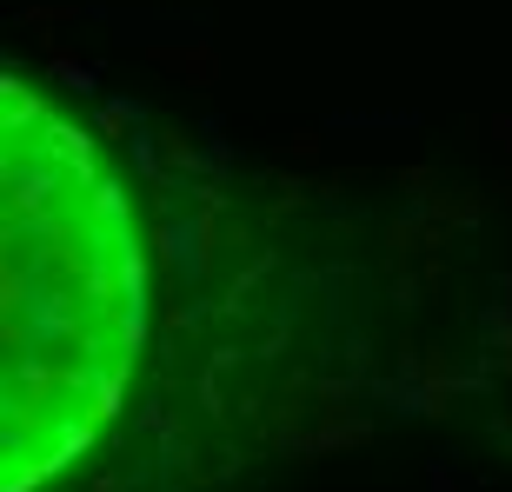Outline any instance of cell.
<instances>
[{"label": "cell", "mask_w": 512, "mask_h": 492, "mask_svg": "<svg viewBox=\"0 0 512 492\" xmlns=\"http://www.w3.org/2000/svg\"><path fill=\"white\" fill-rule=\"evenodd\" d=\"M153 140H160V160H167L173 173H187V180H200V167H207V153H200V147L187 140V127H160Z\"/></svg>", "instance_id": "3957f363"}, {"label": "cell", "mask_w": 512, "mask_h": 492, "mask_svg": "<svg viewBox=\"0 0 512 492\" xmlns=\"http://www.w3.org/2000/svg\"><path fill=\"white\" fill-rule=\"evenodd\" d=\"M94 492H120V479H114V473H107V479H94Z\"/></svg>", "instance_id": "e0dca14e"}, {"label": "cell", "mask_w": 512, "mask_h": 492, "mask_svg": "<svg viewBox=\"0 0 512 492\" xmlns=\"http://www.w3.org/2000/svg\"><path fill=\"white\" fill-rule=\"evenodd\" d=\"M114 266H120V286H127V300H133V306H147V253H140L127 233L114 240Z\"/></svg>", "instance_id": "5b68a950"}, {"label": "cell", "mask_w": 512, "mask_h": 492, "mask_svg": "<svg viewBox=\"0 0 512 492\" xmlns=\"http://www.w3.org/2000/svg\"><path fill=\"white\" fill-rule=\"evenodd\" d=\"M413 253H426V213H419V207L406 213V220H393V227H386V266H393V273L413 260Z\"/></svg>", "instance_id": "7a4b0ae2"}, {"label": "cell", "mask_w": 512, "mask_h": 492, "mask_svg": "<svg viewBox=\"0 0 512 492\" xmlns=\"http://www.w3.org/2000/svg\"><path fill=\"white\" fill-rule=\"evenodd\" d=\"M266 273H273V253H260V260H253L247 273H240V280L227 286V300H220V306H227V313H247V293H253V286L266 280Z\"/></svg>", "instance_id": "8fae6325"}, {"label": "cell", "mask_w": 512, "mask_h": 492, "mask_svg": "<svg viewBox=\"0 0 512 492\" xmlns=\"http://www.w3.org/2000/svg\"><path fill=\"white\" fill-rule=\"evenodd\" d=\"M87 213H94L100 227H120V213H127V200H120L114 180H100V187H87Z\"/></svg>", "instance_id": "30bf717a"}, {"label": "cell", "mask_w": 512, "mask_h": 492, "mask_svg": "<svg viewBox=\"0 0 512 492\" xmlns=\"http://www.w3.org/2000/svg\"><path fill=\"white\" fill-rule=\"evenodd\" d=\"M399 187H406L419 207H426V200L439 193V173H433V167H399Z\"/></svg>", "instance_id": "7c38bea8"}, {"label": "cell", "mask_w": 512, "mask_h": 492, "mask_svg": "<svg viewBox=\"0 0 512 492\" xmlns=\"http://www.w3.org/2000/svg\"><path fill=\"white\" fill-rule=\"evenodd\" d=\"M320 147H326L320 133H313V127H300L293 140H286V160H320Z\"/></svg>", "instance_id": "5bb4252c"}, {"label": "cell", "mask_w": 512, "mask_h": 492, "mask_svg": "<svg viewBox=\"0 0 512 492\" xmlns=\"http://www.w3.org/2000/svg\"><path fill=\"white\" fill-rule=\"evenodd\" d=\"M486 353H493L499 373H512V300H499L486 313Z\"/></svg>", "instance_id": "8992f818"}, {"label": "cell", "mask_w": 512, "mask_h": 492, "mask_svg": "<svg viewBox=\"0 0 512 492\" xmlns=\"http://www.w3.org/2000/svg\"><path fill=\"white\" fill-rule=\"evenodd\" d=\"M133 127H140V107H127V100H107V107L94 114V133H100V140H127V147H133V140H140Z\"/></svg>", "instance_id": "52a82bcc"}, {"label": "cell", "mask_w": 512, "mask_h": 492, "mask_svg": "<svg viewBox=\"0 0 512 492\" xmlns=\"http://www.w3.org/2000/svg\"><path fill=\"white\" fill-rule=\"evenodd\" d=\"M47 74H54V80H67V87H74V94H94V67H80V60L74 54H60V47H54V34H47Z\"/></svg>", "instance_id": "ba28073f"}, {"label": "cell", "mask_w": 512, "mask_h": 492, "mask_svg": "<svg viewBox=\"0 0 512 492\" xmlns=\"http://www.w3.org/2000/svg\"><path fill=\"white\" fill-rule=\"evenodd\" d=\"M160 326H167V333H193V313H187V306H167V313H160Z\"/></svg>", "instance_id": "9a60e30c"}, {"label": "cell", "mask_w": 512, "mask_h": 492, "mask_svg": "<svg viewBox=\"0 0 512 492\" xmlns=\"http://www.w3.org/2000/svg\"><path fill=\"white\" fill-rule=\"evenodd\" d=\"M419 293H426V273H406V266H399V273H393V300L419 306Z\"/></svg>", "instance_id": "4fadbf2b"}, {"label": "cell", "mask_w": 512, "mask_h": 492, "mask_svg": "<svg viewBox=\"0 0 512 492\" xmlns=\"http://www.w3.org/2000/svg\"><path fill=\"white\" fill-rule=\"evenodd\" d=\"M47 187H54V173H34V180H14V200H7V220H20V213H40V207H47Z\"/></svg>", "instance_id": "9c48e42d"}, {"label": "cell", "mask_w": 512, "mask_h": 492, "mask_svg": "<svg viewBox=\"0 0 512 492\" xmlns=\"http://www.w3.org/2000/svg\"><path fill=\"white\" fill-rule=\"evenodd\" d=\"M493 133H499V147L512 153V114H499V120H493Z\"/></svg>", "instance_id": "2e32d148"}, {"label": "cell", "mask_w": 512, "mask_h": 492, "mask_svg": "<svg viewBox=\"0 0 512 492\" xmlns=\"http://www.w3.org/2000/svg\"><path fill=\"white\" fill-rule=\"evenodd\" d=\"M153 60H160V67H180L193 87H213V74H220L207 47H153Z\"/></svg>", "instance_id": "277c9868"}, {"label": "cell", "mask_w": 512, "mask_h": 492, "mask_svg": "<svg viewBox=\"0 0 512 492\" xmlns=\"http://www.w3.org/2000/svg\"><path fill=\"white\" fill-rule=\"evenodd\" d=\"M486 207H493V193H473V187H439L419 213H433L439 227H479V220H486Z\"/></svg>", "instance_id": "6da1fadb"}]
</instances>
